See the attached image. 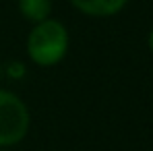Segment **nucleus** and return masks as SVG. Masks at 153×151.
Listing matches in <instances>:
<instances>
[{
  "label": "nucleus",
  "mask_w": 153,
  "mask_h": 151,
  "mask_svg": "<svg viewBox=\"0 0 153 151\" xmlns=\"http://www.w3.org/2000/svg\"><path fill=\"white\" fill-rule=\"evenodd\" d=\"M79 13L87 15V17H97V19H105V17H114L118 15L128 0H68Z\"/></svg>",
  "instance_id": "nucleus-3"
},
{
  "label": "nucleus",
  "mask_w": 153,
  "mask_h": 151,
  "mask_svg": "<svg viewBox=\"0 0 153 151\" xmlns=\"http://www.w3.org/2000/svg\"><path fill=\"white\" fill-rule=\"evenodd\" d=\"M17 4H19V13L33 25L50 19L52 0H17Z\"/></svg>",
  "instance_id": "nucleus-4"
},
{
  "label": "nucleus",
  "mask_w": 153,
  "mask_h": 151,
  "mask_svg": "<svg viewBox=\"0 0 153 151\" xmlns=\"http://www.w3.org/2000/svg\"><path fill=\"white\" fill-rule=\"evenodd\" d=\"M147 44H149V50L153 52V29H151V33H149V37H147Z\"/></svg>",
  "instance_id": "nucleus-5"
},
{
  "label": "nucleus",
  "mask_w": 153,
  "mask_h": 151,
  "mask_svg": "<svg viewBox=\"0 0 153 151\" xmlns=\"http://www.w3.org/2000/svg\"><path fill=\"white\" fill-rule=\"evenodd\" d=\"M29 110L25 101L8 89H0V147L21 143L29 132Z\"/></svg>",
  "instance_id": "nucleus-2"
},
{
  "label": "nucleus",
  "mask_w": 153,
  "mask_h": 151,
  "mask_svg": "<svg viewBox=\"0 0 153 151\" xmlns=\"http://www.w3.org/2000/svg\"><path fill=\"white\" fill-rule=\"evenodd\" d=\"M68 29L52 17L35 23L27 35V56L37 66H54L62 62V58L68 54Z\"/></svg>",
  "instance_id": "nucleus-1"
}]
</instances>
